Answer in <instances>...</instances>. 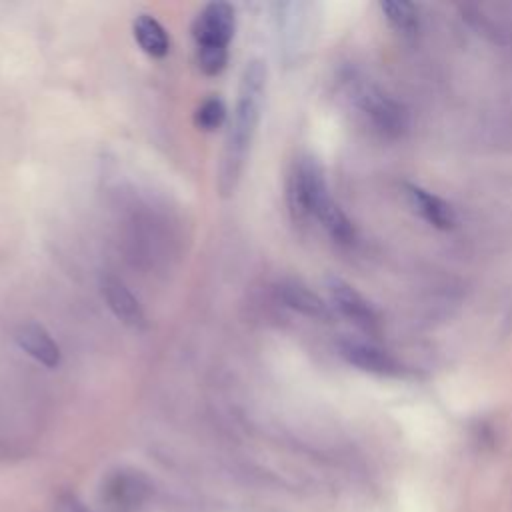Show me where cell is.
<instances>
[{
    "instance_id": "4",
    "label": "cell",
    "mask_w": 512,
    "mask_h": 512,
    "mask_svg": "<svg viewBox=\"0 0 512 512\" xmlns=\"http://www.w3.org/2000/svg\"><path fill=\"white\" fill-rule=\"evenodd\" d=\"M236 32V10L228 2L206 4L192 24V36L196 48H224Z\"/></svg>"
},
{
    "instance_id": "8",
    "label": "cell",
    "mask_w": 512,
    "mask_h": 512,
    "mask_svg": "<svg viewBox=\"0 0 512 512\" xmlns=\"http://www.w3.org/2000/svg\"><path fill=\"white\" fill-rule=\"evenodd\" d=\"M402 192H404L408 206L430 226H434L438 230H450L456 226L454 208L438 194H434L418 184H412V182H404Z\"/></svg>"
},
{
    "instance_id": "10",
    "label": "cell",
    "mask_w": 512,
    "mask_h": 512,
    "mask_svg": "<svg viewBox=\"0 0 512 512\" xmlns=\"http://www.w3.org/2000/svg\"><path fill=\"white\" fill-rule=\"evenodd\" d=\"M278 298L282 300L284 306L292 308L294 312L312 318V320H320V322H330L334 316V310L328 302H324L314 290H310L306 284L286 278L282 282H278L276 286Z\"/></svg>"
},
{
    "instance_id": "7",
    "label": "cell",
    "mask_w": 512,
    "mask_h": 512,
    "mask_svg": "<svg viewBox=\"0 0 512 512\" xmlns=\"http://www.w3.org/2000/svg\"><path fill=\"white\" fill-rule=\"evenodd\" d=\"M338 354L354 368L368 372V374H378V376H400L402 374V364L384 348L370 344V342H360V340H342L338 344Z\"/></svg>"
},
{
    "instance_id": "1",
    "label": "cell",
    "mask_w": 512,
    "mask_h": 512,
    "mask_svg": "<svg viewBox=\"0 0 512 512\" xmlns=\"http://www.w3.org/2000/svg\"><path fill=\"white\" fill-rule=\"evenodd\" d=\"M266 84H268L266 64L260 58L248 60L240 74L236 106L224 138V148H222L220 166H218V190L222 196H230L242 178V172L252 148V140L260 122Z\"/></svg>"
},
{
    "instance_id": "15",
    "label": "cell",
    "mask_w": 512,
    "mask_h": 512,
    "mask_svg": "<svg viewBox=\"0 0 512 512\" xmlns=\"http://www.w3.org/2000/svg\"><path fill=\"white\" fill-rule=\"evenodd\" d=\"M58 512H90L76 496L62 494L58 498Z\"/></svg>"
},
{
    "instance_id": "5",
    "label": "cell",
    "mask_w": 512,
    "mask_h": 512,
    "mask_svg": "<svg viewBox=\"0 0 512 512\" xmlns=\"http://www.w3.org/2000/svg\"><path fill=\"white\" fill-rule=\"evenodd\" d=\"M146 496L148 482L134 470H118L102 486V506L106 512H138Z\"/></svg>"
},
{
    "instance_id": "6",
    "label": "cell",
    "mask_w": 512,
    "mask_h": 512,
    "mask_svg": "<svg viewBox=\"0 0 512 512\" xmlns=\"http://www.w3.org/2000/svg\"><path fill=\"white\" fill-rule=\"evenodd\" d=\"M326 288H328L332 308L340 316H344L358 328H364V330L376 328V324H378L376 308L354 286H350L342 278L332 276L326 280Z\"/></svg>"
},
{
    "instance_id": "13",
    "label": "cell",
    "mask_w": 512,
    "mask_h": 512,
    "mask_svg": "<svg viewBox=\"0 0 512 512\" xmlns=\"http://www.w3.org/2000/svg\"><path fill=\"white\" fill-rule=\"evenodd\" d=\"M380 10L386 22L402 36H416L420 30V10L412 2L404 0H384L380 2Z\"/></svg>"
},
{
    "instance_id": "12",
    "label": "cell",
    "mask_w": 512,
    "mask_h": 512,
    "mask_svg": "<svg viewBox=\"0 0 512 512\" xmlns=\"http://www.w3.org/2000/svg\"><path fill=\"white\" fill-rule=\"evenodd\" d=\"M132 34L142 52L152 58H164L170 52V36L166 28L150 14H138L134 18Z\"/></svg>"
},
{
    "instance_id": "2",
    "label": "cell",
    "mask_w": 512,
    "mask_h": 512,
    "mask_svg": "<svg viewBox=\"0 0 512 512\" xmlns=\"http://www.w3.org/2000/svg\"><path fill=\"white\" fill-rule=\"evenodd\" d=\"M288 206L298 220L314 216L338 244H352L356 240L352 220L330 196L324 170L310 156L300 158L292 166L288 176Z\"/></svg>"
},
{
    "instance_id": "9",
    "label": "cell",
    "mask_w": 512,
    "mask_h": 512,
    "mask_svg": "<svg viewBox=\"0 0 512 512\" xmlns=\"http://www.w3.org/2000/svg\"><path fill=\"white\" fill-rule=\"evenodd\" d=\"M100 288H102V296H104L108 308L122 324H126L128 328H134V330L146 328V314H144L138 298L130 292V288L120 278H116L112 274L102 276Z\"/></svg>"
},
{
    "instance_id": "11",
    "label": "cell",
    "mask_w": 512,
    "mask_h": 512,
    "mask_svg": "<svg viewBox=\"0 0 512 512\" xmlns=\"http://www.w3.org/2000/svg\"><path fill=\"white\" fill-rule=\"evenodd\" d=\"M16 344L32 356L38 364L46 368H58L62 362L60 346L54 342V338L48 334V330L36 322L20 324L14 332Z\"/></svg>"
},
{
    "instance_id": "3",
    "label": "cell",
    "mask_w": 512,
    "mask_h": 512,
    "mask_svg": "<svg viewBox=\"0 0 512 512\" xmlns=\"http://www.w3.org/2000/svg\"><path fill=\"white\" fill-rule=\"evenodd\" d=\"M356 106L366 120L386 138H402L410 128V112L396 98L372 84H362L356 90Z\"/></svg>"
},
{
    "instance_id": "14",
    "label": "cell",
    "mask_w": 512,
    "mask_h": 512,
    "mask_svg": "<svg viewBox=\"0 0 512 512\" xmlns=\"http://www.w3.org/2000/svg\"><path fill=\"white\" fill-rule=\"evenodd\" d=\"M228 108L222 98L208 96L200 102V106L194 112V124L202 132H214L226 122Z\"/></svg>"
}]
</instances>
